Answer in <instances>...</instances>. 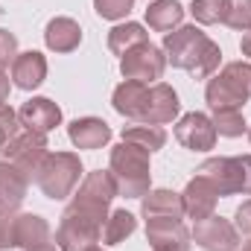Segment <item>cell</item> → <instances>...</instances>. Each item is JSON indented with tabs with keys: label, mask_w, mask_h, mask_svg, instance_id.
<instances>
[{
	"label": "cell",
	"mask_w": 251,
	"mask_h": 251,
	"mask_svg": "<svg viewBox=\"0 0 251 251\" xmlns=\"http://www.w3.org/2000/svg\"><path fill=\"white\" fill-rule=\"evenodd\" d=\"M164 53L173 67L187 70L193 79H207L219 67L222 50L196 26H178L176 32L164 35Z\"/></svg>",
	"instance_id": "obj_1"
},
{
	"label": "cell",
	"mask_w": 251,
	"mask_h": 251,
	"mask_svg": "<svg viewBox=\"0 0 251 251\" xmlns=\"http://www.w3.org/2000/svg\"><path fill=\"white\" fill-rule=\"evenodd\" d=\"M108 173L117 184V193L126 199H143L152 184V173H149V152L134 146V143H117L111 149V161H108Z\"/></svg>",
	"instance_id": "obj_2"
},
{
	"label": "cell",
	"mask_w": 251,
	"mask_h": 251,
	"mask_svg": "<svg viewBox=\"0 0 251 251\" xmlns=\"http://www.w3.org/2000/svg\"><path fill=\"white\" fill-rule=\"evenodd\" d=\"M114 196H117V184H114L111 173H102V170L88 173L79 193H73V201L64 207V213L79 216V219L102 228L105 219H108V204H111Z\"/></svg>",
	"instance_id": "obj_3"
},
{
	"label": "cell",
	"mask_w": 251,
	"mask_h": 251,
	"mask_svg": "<svg viewBox=\"0 0 251 251\" xmlns=\"http://www.w3.org/2000/svg\"><path fill=\"white\" fill-rule=\"evenodd\" d=\"M207 105L213 111H243V105L251 100V64L249 62H231L222 67L219 76L207 82Z\"/></svg>",
	"instance_id": "obj_4"
},
{
	"label": "cell",
	"mask_w": 251,
	"mask_h": 251,
	"mask_svg": "<svg viewBox=\"0 0 251 251\" xmlns=\"http://www.w3.org/2000/svg\"><path fill=\"white\" fill-rule=\"evenodd\" d=\"M82 176V161L73 152H47L35 181L38 187L44 190L47 199H67L73 187L79 184Z\"/></svg>",
	"instance_id": "obj_5"
},
{
	"label": "cell",
	"mask_w": 251,
	"mask_h": 251,
	"mask_svg": "<svg viewBox=\"0 0 251 251\" xmlns=\"http://www.w3.org/2000/svg\"><path fill=\"white\" fill-rule=\"evenodd\" d=\"M6 161L15 164L26 178H35L44 158H47V134H35V131H21L15 134L6 149H3Z\"/></svg>",
	"instance_id": "obj_6"
},
{
	"label": "cell",
	"mask_w": 251,
	"mask_h": 251,
	"mask_svg": "<svg viewBox=\"0 0 251 251\" xmlns=\"http://www.w3.org/2000/svg\"><path fill=\"white\" fill-rule=\"evenodd\" d=\"M164 67H167V56L164 50H158L155 44H137L131 47L128 53H123V62H120V73L131 82H155L164 76Z\"/></svg>",
	"instance_id": "obj_7"
},
{
	"label": "cell",
	"mask_w": 251,
	"mask_h": 251,
	"mask_svg": "<svg viewBox=\"0 0 251 251\" xmlns=\"http://www.w3.org/2000/svg\"><path fill=\"white\" fill-rule=\"evenodd\" d=\"M196 176L210 181L219 196L243 193V164H240V158H207L196 170Z\"/></svg>",
	"instance_id": "obj_8"
},
{
	"label": "cell",
	"mask_w": 251,
	"mask_h": 251,
	"mask_svg": "<svg viewBox=\"0 0 251 251\" xmlns=\"http://www.w3.org/2000/svg\"><path fill=\"white\" fill-rule=\"evenodd\" d=\"M190 237L196 240L199 249H204V251H237V246H240L237 225H231L222 216H207V219L196 222Z\"/></svg>",
	"instance_id": "obj_9"
},
{
	"label": "cell",
	"mask_w": 251,
	"mask_h": 251,
	"mask_svg": "<svg viewBox=\"0 0 251 251\" xmlns=\"http://www.w3.org/2000/svg\"><path fill=\"white\" fill-rule=\"evenodd\" d=\"M176 140L190 152H210L216 146V126L207 114L190 111L176 123Z\"/></svg>",
	"instance_id": "obj_10"
},
{
	"label": "cell",
	"mask_w": 251,
	"mask_h": 251,
	"mask_svg": "<svg viewBox=\"0 0 251 251\" xmlns=\"http://www.w3.org/2000/svg\"><path fill=\"white\" fill-rule=\"evenodd\" d=\"M181 111V102H178V94L158 82L152 88H146V100H143V111H140V120L137 123H149V126H164L173 123Z\"/></svg>",
	"instance_id": "obj_11"
},
{
	"label": "cell",
	"mask_w": 251,
	"mask_h": 251,
	"mask_svg": "<svg viewBox=\"0 0 251 251\" xmlns=\"http://www.w3.org/2000/svg\"><path fill=\"white\" fill-rule=\"evenodd\" d=\"M146 240L155 251H190V231L176 216L146 219Z\"/></svg>",
	"instance_id": "obj_12"
},
{
	"label": "cell",
	"mask_w": 251,
	"mask_h": 251,
	"mask_svg": "<svg viewBox=\"0 0 251 251\" xmlns=\"http://www.w3.org/2000/svg\"><path fill=\"white\" fill-rule=\"evenodd\" d=\"M102 237V228L100 225H91L79 216H70L62 213V222H59V231H56V243L62 251H91Z\"/></svg>",
	"instance_id": "obj_13"
},
{
	"label": "cell",
	"mask_w": 251,
	"mask_h": 251,
	"mask_svg": "<svg viewBox=\"0 0 251 251\" xmlns=\"http://www.w3.org/2000/svg\"><path fill=\"white\" fill-rule=\"evenodd\" d=\"M18 120H21V126H26V131L47 134V131H53L62 123V108L53 100H47V97H35V100L21 105Z\"/></svg>",
	"instance_id": "obj_14"
},
{
	"label": "cell",
	"mask_w": 251,
	"mask_h": 251,
	"mask_svg": "<svg viewBox=\"0 0 251 251\" xmlns=\"http://www.w3.org/2000/svg\"><path fill=\"white\" fill-rule=\"evenodd\" d=\"M216 199H219V193L213 190V184L204 181V178H199V176H196L187 187H184V193H181L184 213H187L190 219H196V222L213 216V210H216Z\"/></svg>",
	"instance_id": "obj_15"
},
{
	"label": "cell",
	"mask_w": 251,
	"mask_h": 251,
	"mask_svg": "<svg viewBox=\"0 0 251 251\" xmlns=\"http://www.w3.org/2000/svg\"><path fill=\"white\" fill-rule=\"evenodd\" d=\"M67 134L76 149H100L111 140V126L100 117H79L67 126Z\"/></svg>",
	"instance_id": "obj_16"
},
{
	"label": "cell",
	"mask_w": 251,
	"mask_h": 251,
	"mask_svg": "<svg viewBox=\"0 0 251 251\" xmlns=\"http://www.w3.org/2000/svg\"><path fill=\"white\" fill-rule=\"evenodd\" d=\"M44 79H47V59L38 50L18 53V59L12 62V82L21 91H35Z\"/></svg>",
	"instance_id": "obj_17"
},
{
	"label": "cell",
	"mask_w": 251,
	"mask_h": 251,
	"mask_svg": "<svg viewBox=\"0 0 251 251\" xmlns=\"http://www.w3.org/2000/svg\"><path fill=\"white\" fill-rule=\"evenodd\" d=\"M50 243V225L35 216V213H18V222H15V249L32 251L38 246Z\"/></svg>",
	"instance_id": "obj_18"
},
{
	"label": "cell",
	"mask_w": 251,
	"mask_h": 251,
	"mask_svg": "<svg viewBox=\"0 0 251 251\" xmlns=\"http://www.w3.org/2000/svg\"><path fill=\"white\" fill-rule=\"evenodd\" d=\"M140 210H143L146 219H155V216H176V219H181L184 216V201H181V193L149 190L140 199Z\"/></svg>",
	"instance_id": "obj_19"
},
{
	"label": "cell",
	"mask_w": 251,
	"mask_h": 251,
	"mask_svg": "<svg viewBox=\"0 0 251 251\" xmlns=\"http://www.w3.org/2000/svg\"><path fill=\"white\" fill-rule=\"evenodd\" d=\"M26 184L29 178L9 161H0V207L15 210L26 199Z\"/></svg>",
	"instance_id": "obj_20"
},
{
	"label": "cell",
	"mask_w": 251,
	"mask_h": 251,
	"mask_svg": "<svg viewBox=\"0 0 251 251\" xmlns=\"http://www.w3.org/2000/svg\"><path fill=\"white\" fill-rule=\"evenodd\" d=\"M44 41H47V47L56 50V53H70V50L79 47L82 29H79V24H76L73 18H53V21L47 24V29H44Z\"/></svg>",
	"instance_id": "obj_21"
},
{
	"label": "cell",
	"mask_w": 251,
	"mask_h": 251,
	"mask_svg": "<svg viewBox=\"0 0 251 251\" xmlns=\"http://www.w3.org/2000/svg\"><path fill=\"white\" fill-rule=\"evenodd\" d=\"M146 88L143 82H131L126 79L123 85L114 88V111L123 114L128 120H140V111H143V100H146Z\"/></svg>",
	"instance_id": "obj_22"
},
{
	"label": "cell",
	"mask_w": 251,
	"mask_h": 251,
	"mask_svg": "<svg viewBox=\"0 0 251 251\" xmlns=\"http://www.w3.org/2000/svg\"><path fill=\"white\" fill-rule=\"evenodd\" d=\"M181 21H184V9L178 0H155L146 9V24L155 32H173L181 26Z\"/></svg>",
	"instance_id": "obj_23"
},
{
	"label": "cell",
	"mask_w": 251,
	"mask_h": 251,
	"mask_svg": "<svg viewBox=\"0 0 251 251\" xmlns=\"http://www.w3.org/2000/svg\"><path fill=\"white\" fill-rule=\"evenodd\" d=\"M123 140L126 143H134L146 152H155V149H164L167 143V131L161 126H149V123H134L123 128Z\"/></svg>",
	"instance_id": "obj_24"
},
{
	"label": "cell",
	"mask_w": 251,
	"mask_h": 251,
	"mask_svg": "<svg viewBox=\"0 0 251 251\" xmlns=\"http://www.w3.org/2000/svg\"><path fill=\"white\" fill-rule=\"evenodd\" d=\"M146 41H149V32H146L140 24H120V26H114V29L108 32V50L117 53V56H123L131 47L146 44Z\"/></svg>",
	"instance_id": "obj_25"
},
{
	"label": "cell",
	"mask_w": 251,
	"mask_h": 251,
	"mask_svg": "<svg viewBox=\"0 0 251 251\" xmlns=\"http://www.w3.org/2000/svg\"><path fill=\"white\" fill-rule=\"evenodd\" d=\"M134 228H137V219L128 210H114L105 219V225H102V243L105 246H117V243H123L126 237L134 234Z\"/></svg>",
	"instance_id": "obj_26"
},
{
	"label": "cell",
	"mask_w": 251,
	"mask_h": 251,
	"mask_svg": "<svg viewBox=\"0 0 251 251\" xmlns=\"http://www.w3.org/2000/svg\"><path fill=\"white\" fill-rule=\"evenodd\" d=\"M225 6H228V0H193L190 12H193V18H196L199 24L210 26V24H222Z\"/></svg>",
	"instance_id": "obj_27"
},
{
	"label": "cell",
	"mask_w": 251,
	"mask_h": 251,
	"mask_svg": "<svg viewBox=\"0 0 251 251\" xmlns=\"http://www.w3.org/2000/svg\"><path fill=\"white\" fill-rule=\"evenodd\" d=\"M222 24H228L231 29L249 32L251 29V0H228Z\"/></svg>",
	"instance_id": "obj_28"
},
{
	"label": "cell",
	"mask_w": 251,
	"mask_h": 251,
	"mask_svg": "<svg viewBox=\"0 0 251 251\" xmlns=\"http://www.w3.org/2000/svg\"><path fill=\"white\" fill-rule=\"evenodd\" d=\"M213 126H216V134H222V137H240L243 131H246V120H243V111H231V108H225V111H213Z\"/></svg>",
	"instance_id": "obj_29"
},
{
	"label": "cell",
	"mask_w": 251,
	"mask_h": 251,
	"mask_svg": "<svg viewBox=\"0 0 251 251\" xmlns=\"http://www.w3.org/2000/svg\"><path fill=\"white\" fill-rule=\"evenodd\" d=\"M131 6H134V0H94L97 15L105 18V21H120V18H126L131 12Z\"/></svg>",
	"instance_id": "obj_30"
},
{
	"label": "cell",
	"mask_w": 251,
	"mask_h": 251,
	"mask_svg": "<svg viewBox=\"0 0 251 251\" xmlns=\"http://www.w3.org/2000/svg\"><path fill=\"white\" fill-rule=\"evenodd\" d=\"M18 111H12L9 105H0V152L6 149V143L18 134Z\"/></svg>",
	"instance_id": "obj_31"
},
{
	"label": "cell",
	"mask_w": 251,
	"mask_h": 251,
	"mask_svg": "<svg viewBox=\"0 0 251 251\" xmlns=\"http://www.w3.org/2000/svg\"><path fill=\"white\" fill-rule=\"evenodd\" d=\"M15 222H18V213L3 207L0 210V249H15Z\"/></svg>",
	"instance_id": "obj_32"
},
{
	"label": "cell",
	"mask_w": 251,
	"mask_h": 251,
	"mask_svg": "<svg viewBox=\"0 0 251 251\" xmlns=\"http://www.w3.org/2000/svg\"><path fill=\"white\" fill-rule=\"evenodd\" d=\"M18 59V38L6 29H0V70Z\"/></svg>",
	"instance_id": "obj_33"
},
{
	"label": "cell",
	"mask_w": 251,
	"mask_h": 251,
	"mask_svg": "<svg viewBox=\"0 0 251 251\" xmlns=\"http://www.w3.org/2000/svg\"><path fill=\"white\" fill-rule=\"evenodd\" d=\"M237 231L246 234V237H251V199L237 207Z\"/></svg>",
	"instance_id": "obj_34"
},
{
	"label": "cell",
	"mask_w": 251,
	"mask_h": 251,
	"mask_svg": "<svg viewBox=\"0 0 251 251\" xmlns=\"http://www.w3.org/2000/svg\"><path fill=\"white\" fill-rule=\"evenodd\" d=\"M240 164H243V193H251V155H243Z\"/></svg>",
	"instance_id": "obj_35"
},
{
	"label": "cell",
	"mask_w": 251,
	"mask_h": 251,
	"mask_svg": "<svg viewBox=\"0 0 251 251\" xmlns=\"http://www.w3.org/2000/svg\"><path fill=\"white\" fill-rule=\"evenodd\" d=\"M6 97H9V76L0 70V105H6Z\"/></svg>",
	"instance_id": "obj_36"
},
{
	"label": "cell",
	"mask_w": 251,
	"mask_h": 251,
	"mask_svg": "<svg viewBox=\"0 0 251 251\" xmlns=\"http://www.w3.org/2000/svg\"><path fill=\"white\" fill-rule=\"evenodd\" d=\"M240 50H243V56H251V29L243 35V41H240Z\"/></svg>",
	"instance_id": "obj_37"
},
{
	"label": "cell",
	"mask_w": 251,
	"mask_h": 251,
	"mask_svg": "<svg viewBox=\"0 0 251 251\" xmlns=\"http://www.w3.org/2000/svg\"><path fill=\"white\" fill-rule=\"evenodd\" d=\"M32 251H56V246H50V243H44V246H38V249H32Z\"/></svg>",
	"instance_id": "obj_38"
},
{
	"label": "cell",
	"mask_w": 251,
	"mask_h": 251,
	"mask_svg": "<svg viewBox=\"0 0 251 251\" xmlns=\"http://www.w3.org/2000/svg\"><path fill=\"white\" fill-rule=\"evenodd\" d=\"M243 251H251V240H249V243H246V249H243Z\"/></svg>",
	"instance_id": "obj_39"
},
{
	"label": "cell",
	"mask_w": 251,
	"mask_h": 251,
	"mask_svg": "<svg viewBox=\"0 0 251 251\" xmlns=\"http://www.w3.org/2000/svg\"><path fill=\"white\" fill-rule=\"evenodd\" d=\"M91 251H102V249H100V246H94V249H91Z\"/></svg>",
	"instance_id": "obj_40"
},
{
	"label": "cell",
	"mask_w": 251,
	"mask_h": 251,
	"mask_svg": "<svg viewBox=\"0 0 251 251\" xmlns=\"http://www.w3.org/2000/svg\"><path fill=\"white\" fill-rule=\"evenodd\" d=\"M249 140H251V128H249Z\"/></svg>",
	"instance_id": "obj_41"
},
{
	"label": "cell",
	"mask_w": 251,
	"mask_h": 251,
	"mask_svg": "<svg viewBox=\"0 0 251 251\" xmlns=\"http://www.w3.org/2000/svg\"><path fill=\"white\" fill-rule=\"evenodd\" d=\"M0 210H3V207H0Z\"/></svg>",
	"instance_id": "obj_42"
}]
</instances>
